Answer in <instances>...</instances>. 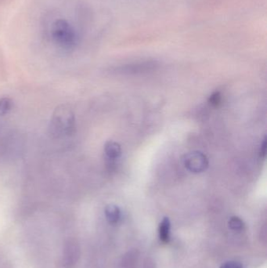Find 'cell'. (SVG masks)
<instances>
[{"instance_id": "obj_1", "label": "cell", "mask_w": 267, "mask_h": 268, "mask_svg": "<svg viewBox=\"0 0 267 268\" xmlns=\"http://www.w3.org/2000/svg\"><path fill=\"white\" fill-rule=\"evenodd\" d=\"M51 134L56 137L71 135L76 129V119L71 108L61 105L56 108L51 122Z\"/></svg>"}, {"instance_id": "obj_2", "label": "cell", "mask_w": 267, "mask_h": 268, "mask_svg": "<svg viewBox=\"0 0 267 268\" xmlns=\"http://www.w3.org/2000/svg\"><path fill=\"white\" fill-rule=\"evenodd\" d=\"M51 35L53 42L64 50L74 48L77 43L76 31L70 24L64 20H56L52 24Z\"/></svg>"}, {"instance_id": "obj_3", "label": "cell", "mask_w": 267, "mask_h": 268, "mask_svg": "<svg viewBox=\"0 0 267 268\" xmlns=\"http://www.w3.org/2000/svg\"><path fill=\"white\" fill-rule=\"evenodd\" d=\"M184 166L189 171L200 174L205 171L209 166V160L205 154L200 151L188 153L184 158Z\"/></svg>"}, {"instance_id": "obj_4", "label": "cell", "mask_w": 267, "mask_h": 268, "mask_svg": "<svg viewBox=\"0 0 267 268\" xmlns=\"http://www.w3.org/2000/svg\"><path fill=\"white\" fill-rule=\"evenodd\" d=\"M105 152L109 159H117L122 154V149L115 141H107L105 145Z\"/></svg>"}, {"instance_id": "obj_5", "label": "cell", "mask_w": 267, "mask_h": 268, "mask_svg": "<svg viewBox=\"0 0 267 268\" xmlns=\"http://www.w3.org/2000/svg\"><path fill=\"white\" fill-rule=\"evenodd\" d=\"M105 216L110 224H117L121 218L120 208L115 205H108L105 208Z\"/></svg>"}, {"instance_id": "obj_6", "label": "cell", "mask_w": 267, "mask_h": 268, "mask_svg": "<svg viewBox=\"0 0 267 268\" xmlns=\"http://www.w3.org/2000/svg\"><path fill=\"white\" fill-rule=\"evenodd\" d=\"M170 228V220L168 217H165L159 226V237L163 242H168L169 241Z\"/></svg>"}, {"instance_id": "obj_7", "label": "cell", "mask_w": 267, "mask_h": 268, "mask_svg": "<svg viewBox=\"0 0 267 268\" xmlns=\"http://www.w3.org/2000/svg\"><path fill=\"white\" fill-rule=\"evenodd\" d=\"M12 106H13V102L10 98L5 97V98L0 99V116H2L8 114L11 110Z\"/></svg>"}, {"instance_id": "obj_8", "label": "cell", "mask_w": 267, "mask_h": 268, "mask_svg": "<svg viewBox=\"0 0 267 268\" xmlns=\"http://www.w3.org/2000/svg\"><path fill=\"white\" fill-rule=\"evenodd\" d=\"M229 227L233 231H241L244 228V222L238 216H233L229 220Z\"/></svg>"}, {"instance_id": "obj_9", "label": "cell", "mask_w": 267, "mask_h": 268, "mask_svg": "<svg viewBox=\"0 0 267 268\" xmlns=\"http://www.w3.org/2000/svg\"><path fill=\"white\" fill-rule=\"evenodd\" d=\"M221 101H222V95H221L219 91L214 92L209 98V104L211 106L215 107V108L220 105Z\"/></svg>"}, {"instance_id": "obj_10", "label": "cell", "mask_w": 267, "mask_h": 268, "mask_svg": "<svg viewBox=\"0 0 267 268\" xmlns=\"http://www.w3.org/2000/svg\"><path fill=\"white\" fill-rule=\"evenodd\" d=\"M220 268H243L240 263L236 262V261H229L223 264Z\"/></svg>"}, {"instance_id": "obj_11", "label": "cell", "mask_w": 267, "mask_h": 268, "mask_svg": "<svg viewBox=\"0 0 267 268\" xmlns=\"http://www.w3.org/2000/svg\"><path fill=\"white\" fill-rule=\"evenodd\" d=\"M267 137H264V141L262 142L261 147H260V157L263 158H265L266 155H267Z\"/></svg>"}]
</instances>
